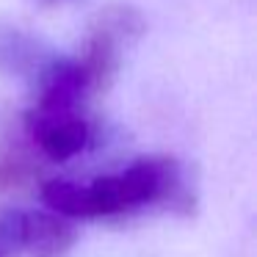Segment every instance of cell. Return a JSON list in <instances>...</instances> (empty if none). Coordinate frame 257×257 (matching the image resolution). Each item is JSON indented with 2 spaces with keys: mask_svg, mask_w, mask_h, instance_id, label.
<instances>
[{
  "mask_svg": "<svg viewBox=\"0 0 257 257\" xmlns=\"http://www.w3.org/2000/svg\"><path fill=\"white\" fill-rule=\"evenodd\" d=\"M47 210L67 221H94L144 213L152 207L185 205V174L174 158H136L122 169L83 180H50L42 188Z\"/></svg>",
  "mask_w": 257,
  "mask_h": 257,
  "instance_id": "obj_1",
  "label": "cell"
},
{
  "mask_svg": "<svg viewBox=\"0 0 257 257\" xmlns=\"http://www.w3.org/2000/svg\"><path fill=\"white\" fill-rule=\"evenodd\" d=\"M0 257H20L12 224H9V213H0Z\"/></svg>",
  "mask_w": 257,
  "mask_h": 257,
  "instance_id": "obj_5",
  "label": "cell"
},
{
  "mask_svg": "<svg viewBox=\"0 0 257 257\" xmlns=\"http://www.w3.org/2000/svg\"><path fill=\"white\" fill-rule=\"evenodd\" d=\"M12 224L23 257H67L75 243L72 221L50 210H12Z\"/></svg>",
  "mask_w": 257,
  "mask_h": 257,
  "instance_id": "obj_3",
  "label": "cell"
},
{
  "mask_svg": "<svg viewBox=\"0 0 257 257\" xmlns=\"http://www.w3.org/2000/svg\"><path fill=\"white\" fill-rule=\"evenodd\" d=\"M25 133L45 158L69 161L94 147L97 124L89 111H45L31 105L25 113Z\"/></svg>",
  "mask_w": 257,
  "mask_h": 257,
  "instance_id": "obj_2",
  "label": "cell"
},
{
  "mask_svg": "<svg viewBox=\"0 0 257 257\" xmlns=\"http://www.w3.org/2000/svg\"><path fill=\"white\" fill-rule=\"evenodd\" d=\"M36 3H45V6H61V3H72V0H36Z\"/></svg>",
  "mask_w": 257,
  "mask_h": 257,
  "instance_id": "obj_6",
  "label": "cell"
},
{
  "mask_svg": "<svg viewBox=\"0 0 257 257\" xmlns=\"http://www.w3.org/2000/svg\"><path fill=\"white\" fill-rule=\"evenodd\" d=\"M53 58L56 56L36 36L14 25H0V67L3 69L39 80V75L53 64Z\"/></svg>",
  "mask_w": 257,
  "mask_h": 257,
  "instance_id": "obj_4",
  "label": "cell"
}]
</instances>
